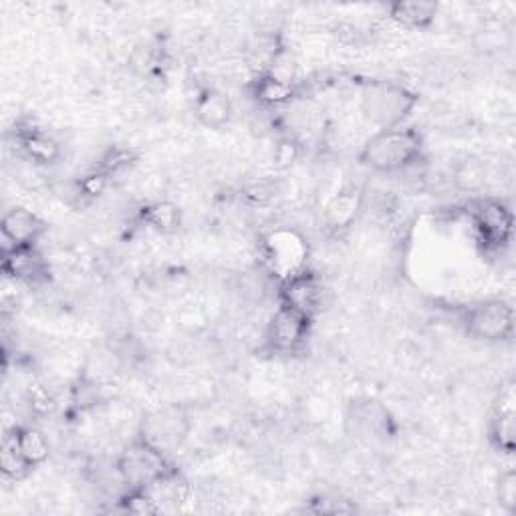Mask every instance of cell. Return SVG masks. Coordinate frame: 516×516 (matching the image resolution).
Listing matches in <instances>:
<instances>
[{"mask_svg":"<svg viewBox=\"0 0 516 516\" xmlns=\"http://www.w3.org/2000/svg\"><path fill=\"white\" fill-rule=\"evenodd\" d=\"M357 160L375 174L398 176L424 160V136L416 127L381 129L363 144Z\"/></svg>","mask_w":516,"mask_h":516,"instance_id":"obj_1","label":"cell"},{"mask_svg":"<svg viewBox=\"0 0 516 516\" xmlns=\"http://www.w3.org/2000/svg\"><path fill=\"white\" fill-rule=\"evenodd\" d=\"M418 103V93L400 83L371 81L361 87V113L371 125L377 127V132L404 127Z\"/></svg>","mask_w":516,"mask_h":516,"instance_id":"obj_2","label":"cell"},{"mask_svg":"<svg viewBox=\"0 0 516 516\" xmlns=\"http://www.w3.org/2000/svg\"><path fill=\"white\" fill-rule=\"evenodd\" d=\"M174 470L162 448L144 434L129 442L115 462V472L125 488H148Z\"/></svg>","mask_w":516,"mask_h":516,"instance_id":"obj_3","label":"cell"},{"mask_svg":"<svg viewBox=\"0 0 516 516\" xmlns=\"http://www.w3.org/2000/svg\"><path fill=\"white\" fill-rule=\"evenodd\" d=\"M470 220L484 252H502L514 236V214L504 200L478 198L470 204Z\"/></svg>","mask_w":516,"mask_h":516,"instance_id":"obj_4","label":"cell"},{"mask_svg":"<svg viewBox=\"0 0 516 516\" xmlns=\"http://www.w3.org/2000/svg\"><path fill=\"white\" fill-rule=\"evenodd\" d=\"M462 325L472 339L502 343L514 335V309L504 299L478 301L464 309Z\"/></svg>","mask_w":516,"mask_h":516,"instance_id":"obj_5","label":"cell"},{"mask_svg":"<svg viewBox=\"0 0 516 516\" xmlns=\"http://www.w3.org/2000/svg\"><path fill=\"white\" fill-rule=\"evenodd\" d=\"M263 250L271 273L281 281L307 269L309 244L291 228H275L263 240Z\"/></svg>","mask_w":516,"mask_h":516,"instance_id":"obj_6","label":"cell"},{"mask_svg":"<svg viewBox=\"0 0 516 516\" xmlns=\"http://www.w3.org/2000/svg\"><path fill=\"white\" fill-rule=\"evenodd\" d=\"M313 319L279 305L265 333L267 347L277 355H295L307 343Z\"/></svg>","mask_w":516,"mask_h":516,"instance_id":"obj_7","label":"cell"},{"mask_svg":"<svg viewBox=\"0 0 516 516\" xmlns=\"http://www.w3.org/2000/svg\"><path fill=\"white\" fill-rule=\"evenodd\" d=\"M323 303V285L309 269L279 283V305L315 317Z\"/></svg>","mask_w":516,"mask_h":516,"instance_id":"obj_8","label":"cell"},{"mask_svg":"<svg viewBox=\"0 0 516 516\" xmlns=\"http://www.w3.org/2000/svg\"><path fill=\"white\" fill-rule=\"evenodd\" d=\"M365 208V190L357 184L343 186L323 208V228L339 236L355 226Z\"/></svg>","mask_w":516,"mask_h":516,"instance_id":"obj_9","label":"cell"},{"mask_svg":"<svg viewBox=\"0 0 516 516\" xmlns=\"http://www.w3.org/2000/svg\"><path fill=\"white\" fill-rule=\"evenodd\" d=\"M516 398H514V383H508L500 392L490 424H488V442L500 454L512 456L516 450Z\"/></svg>","mask_w":516,"mask_h":516,"instance_id":"obj_10","label":"cell"},{"mask_svg":"<svg viewBox=\"0 0 516 516\" xmlns=\"http://www.w3.org/2000/svg\"><path fill=\"white\" fill-rule=\"evenodd\" d=\"M0 263H3V273L17 283L39 285L49 279V265L45 263L37 246H15L0 250Z\"/></svg>","mask_w":516,"mask_h":516,"instance_id":"obj_11","label":"cell"},{"mask_svg":"<svg viewBox=\"0 0 516 516\" xmlns=\"http://www.w3.org/2000/svg\"><path fill=\"white\" fill-rule=\"evenodd\" d=\"M45 222L31 210L23 206H15L5 212L0 220V238H3V248L15 246H37V240L45 234Z\"/></svg>","mask_w":516,"mask_h":516,"instance_id":"obj_12","label":"cell"},{"mask_svg":"<svg viewBox=\"0 0 516 516\" xmlns=\"http://www.w3.org/2000/svg\"><path fill=\"white\" fill-rule=\"evenodd\" d=\"M194 117L208 129H222L234 117V105L230 97L214 87H204L194 99Z\"/></svg>","mask_w":516,"mask_h":516,"instance_id":"obj_13","label":"cell"},{"mask_svg":"<svg viewBox=\"0 0 516 516\" xmlns=\"http://www.w3.org/2000/svg\"><path fill=\"white\" fill-rule=\"evenodd\" d=\"M250 97L265 109H277L291 105L297 97V85L283 81L271 73L254 75V79L248 85Z\"/></svg>","mask_w":516,"mask_h":516,"instance_id":"obj_14","label":"cell"},{"mask_svg":"<svg viewBox=\"0 0 516 516\" xmlns=\"http://www.w3.org/2000/svg\"><path fill=\"white\" fill-rule=\"evenodd\" d=\"M440 13V5L432 0H398L387 7V15L394 23L406 29L424 31L430 29Z\"/></svg>","mask_w":516,"mask_h":516,"instance_id":"obj_15","label":"cell"},{"mask_svg":"<svg viewBox=\"0 0 516 516\" xmlns=\"http://www.w3.org/2000/svg\"><path fill=\"white\" fill-rule=\"evenodd\" d=\"M17 144L21 152L37 166H53L61 160V146L57 144V140H53L37 127H19Z\"/></svg>","mask_w":516,"mask_h":516,"instance_id":"obj_16","label":"cell"},{"mask_svg":"<svg viewBox=\"0 0 516 516\" xmlns=\"http://www.w3.org/2000/svg\"><path fill=\"white\" fill-rule=\"evenodd\" d=\"M7 434L11 436L15 448L31 468H37L43 462H47L51 448H49L47 436L41 430L33 426H15Z\"/></svg>","mask_w":516,"mask_h":516,"instance_id":"obj_17","label":"cell"},{"mask_svg":"<svg viewBox=\"0 0 516 516\" xmlns=\"http://www.w3.org/2000/svg\"><path fill=\"white\" fill-rule=\"evenodd\" d=\"M488 182V166L482 158L464 156L452 168V184L462 194H480Z\"/></svg>","mask_w":516,"mask_h":516,"instance_id":"obj_18","label":"cell"},{"mask_svg":"<svg viewBox=\"0 0 516 516\" xmlns=\"http://www.w3.org/2000/svg\"><path fill=\"white\" fill-rule=\"evenodd\" d=\"M140 220L160 234H174L182 226V212L170 200H158L140 210Z\"/></svg>","mask_w":516,"mask_h":516,"instance_id":"obj_19","label":"cell"},{"mask_svg":"<svg viewBox=\"0 0 516 516\" xmlns=\"http://www.w3.org/2000/svg\"><path fill=\"white\" fill-rule=\"evenodd\" d=\"M117 502L125 514L152 516L160 512V504L156 502V498L148 488H125V492L117 498Z\"/></svg>","mask_w":516,"mask_h":516,"instance_id":"obj_20","label":"cell"},{"mask_svg":"<svg viewBox=\"0 0 516 516\" xmlns=\"http://www.w3.org/2000/svg\"><path fill=\"white\" fill-rule=\"evenodd\" d=\"M0 468H3L5 478H11V480H21L31 470V466L23 460V456L15 448L9 434H5V438H3V450H0Z\"/></svg>","mask_w":516,"mask_h":516,"instance_id":"obj_21","label":"cell"},{"mask_svg":"<svg viewBox=\"0 0 516 516\" xmlns=\"http://www.w3.org/2000/svg\"><path fill=\"white\" fill-rule=\"evenodd\" d=\"M496 502L502 512L516 514V472L512 468L500 472L496 480Z\"/></svg>","mask_w":516,"mask_h":516,"instance_id":"obj_22","label":"cell"},{"mask_svg":"<svg viewBox=\"0 0 516 516\" xmlns=\"http://www.w3.org/2000/svg\"><path fill=\"white\" fill-rule=\"evenodd\" d=\"M506 47H508V33L502 27L500 29L484 27L474 35V49L480 55H496Z\"/></svg>","mask_w":516,"mask_h":516,"instance_id":"obj_23","label":"cell"},{"mask_svg":"<svg viewBox=\"0 0 516 516\" xmlns=\"http://www.w3.org/2000/svg\"><path fill=\"white\" fill-rule=\"evenodd\" d=\"M109 186V176L103 174L101 170H91L89 174L81 176L77 182H75V188H77V194L81 200H95L99 198Z\"/></svg>","mask_w":516,"mask_h":516,"instance_id":"obj_24","label":"cell"},{"mask_svg":"<svg viewBox=\"0 0 516 516\" xmlns=\"http://www.w3.org/2000/svg\"><path fill=\"white\" fill-rule=\"evenodd\" d=\"M301 158V144L297 142V138L293 136H285L277 142L275 150H273V162L279 170H287L291 166H295Z\"/></svg>","mask_w":516,"mask_h":516,"instance_id":"obj_25","label":"cell"},{"mask_svg":"<svg viewBox=\"0 0 516 516\" xmlns=\"http://www.w3.org/2000/svg\"><path fill=\"white\" fill-rule=\"evenodd\" d=\"M134 162H136L134 152L121 150V148H111V150L101 158V162H99L97 170H101L103 174H107V176L111 178L113 174L121 172L123 168H129V166H132Z\"/></svg>","mask_w":516,"mask_h":516,"instance_id":"obj_26","label":"cell"},{"mask_svg":"<svg viewBox=\"0 0 516 516\" xmlns=\"http://www.w3.org/2000/svg\"><path fill=\"white\" fill-rule=\"evenodd\" d=\"M73 404L79 410H87L91 406H95L99 402V387L95 385V381L81 377L75 385H73Z\"/></svg>","mask_w":516,"mask_h":516,"instance_id":"obj_27","label":"cell"},{"mask_svg":"<svg viewBox=\"0 0 516 516\" xmlns=\"http://www.w3.org/2000/svg\"><path fill=\"white\" fill-rule=\"evenodd\" d=\"M244 200L250 204V206H269L275 196H277V186L271 184V182H254L250 184L246 190H244Z\"/></svg>","mask_w":516,"mask_h":516,"instance_id":"obj_28","label":"cell"},{"mask_svg":"<svg viewBox=\"0 0 516 516\" xmlns=\"http://www.w3.org/2000/svg\"><path fill=\"white\" fill-rule=\"evenodd\" d=\"M129 67H132L136 73L140 75H150L156 71V55L152 51V47H138L132 57H129Z\"/></svg>","mask_w":516,"mask_h":516,"instance_id":"obj_29","label":"cell"},{"mask_svg":"<svg viewBox=\"0 0 516 516\" xmlns=\"http://www.w3.org/2000/svg\"><path fill=\"white\" fill-rule=\"evenodd\" d=\"M31 410L39 416H47L55 410V400L51 398V394L45 390V387H37V390L31 392Z\"/></svg>","mask_w":516,"mask_h":516,"instance_id":"obj_30","label":"cell"}]
</instances>
